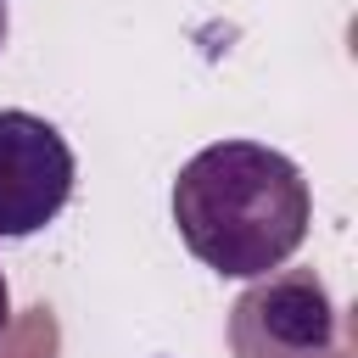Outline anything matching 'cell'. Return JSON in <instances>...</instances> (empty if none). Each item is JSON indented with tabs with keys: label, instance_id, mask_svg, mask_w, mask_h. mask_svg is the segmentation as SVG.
Wrapping results in <instances>:
<instances>
[{
	"label": "cell",
	"instance_id": "cell-1",
	"mask_svg": "<svg viewBox=\"0 0 358 358\" xmlns=\"http://www.w3.org/2000/svg\"><path fill=\"white\" fill-rule=\"evenodd\" d=\"M173 229L185 252L224 280H263L296 257L313 224L302 168L263 140H213L173 179Z\"/></svg>",
	"mask_w": 358,
	"mask_h": 358
},
{
	"label": "cell",
	"instance_id": "cell-2",
	"mask_svg": "<svg viewBox=\"0 0 358 358\" xmlns=\"http://www.w3.org/2000/svg\"><path fill=\"white\" fill-rule=\"evenodd\" d=\"M229 352L235 358H336L341 313L330 285L313 268H274L246 280L229 308Z\"/></svg>",
	"mask_w": 358,
	"mask_h": 358
},
{
	"label": "cell",
	"instance_id": "cell-3",
	"mask_svg": "<svg viewBox=\"0 0 358 358\" xmlns=\"http://www.w3.org/2000/svg\"><path fill=\"white\" fill-rule=\"evenodd\" d=\"M78 185L67 134L22 106L0 112V241H28L62 218Z\"/></svg>",
	"mask_w": 358,
	"mask_h": 358
},
{
	"label": "cell",
	"instance_id": "cell-4",
	"mask_svg": "<svg viewBox=\"0 0 358 358\" xmlns=\"http://www.w3.org/2000/svg\"><path fill=\"white\" fill-rule=\"evenodd\" d=\"M6 319H11V285H6V268H0V330H6Z\"/></svg>",
	"mask_w": 358,
	"mask_h": 358
},
{
	"label": "cell",
	"instance_id": "cell-5",
	"mask_svg": "<svg viewBox=\"0 0 358 358\" xmlns=\"http://www.w3.org/2000/svg\"><path fill=\"white\" fill-rule=\"evenodd\" d=\"M6 39H11V11H6V0H0V50H6Z\"/></svg>",
	"mask_w": 358,
	"mask_h": 358
}]
</instances>
